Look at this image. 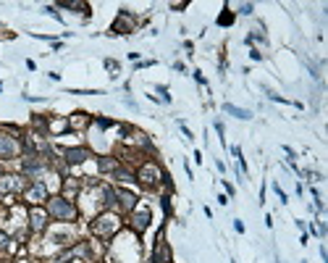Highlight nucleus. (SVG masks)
<instances>
[{
    "mask_svg": "<svg viewBox=\"0 0 328 263\" xmlns=\"http://www.w3.org/2000/svg\"><path fill=\"white\" fill-rule=\"evenodd\" d=\"M0 245H6V235H0Z\"/></svg>",
    "mask_w": 328,
    "mask_h": 263,
    "instance_id": "obj_14",
    "label": "nucleus"
},
{
    "mask_svg": "<svg viewBox=\"0 0 328 263\" xmlns=\"http://www.w3.org/2000/svg\"><path fill=\"white\" fill-rule=\"evenodd\" d=\"M118 229V221L113 219V216H103V219H97L95 224H92V231L100 237H108V235H113V231Z\"/></svg>",
    "mask_w": 328,
    "mask_h": 263,
    "instance_id": "obj_2",
    "label": "nucleus"
},
{
    "mask_svg": "<svg viewBox=\"0 0 328 263\" xmlns=\"http://www.w3.org/2000/svg\"><path fill=\"white\" fill-rule=\"evenodd\" d=\"M87 158V150L84 148H74V150H66V161L69 163H82Z\"/></svg>",
    "mask_w": 328,
    "mask_h": 263,
    "instance_id": "obj_5",
    "label": "nucleus"
},
{
    "mask_svg": "<svg viewBox=\"0 0 328 263\" xmlns=\"http://www.w3.org/2000/svg\"><path fill=\"white\" fill-rule=\"evenodd\" d=\"M19 153V145L13 137H0V158H13Z\"/></svg>",
    "mask_w": 328,
    "mask_h": 263,
    "instance_id": "obj_3",
    "label": "nucleus"
},
{
    "mask_svg": "<svg viewBox=\"0 0 328 263\" xmlns=\"http://www.w3.org/2000/svg\"><path fill=\"white\" fill-rule=\"evenodd\" d=\"M223 111H226V113H234L237 119H244V121H249V119H252V113H249V111H242V108L231 105V103H226V105H223Z\"/></svg>",
    "mask_w": 328,
    "mask_h": 263,
    "instance_id": "obj_7",
    "label": "nucleus"
},
{
    "mask_svg": "<svg viewBox=\"0 0 328 263\" xmlns=\"http://www.w3.org/2000/svg\"><path fill=\"white\" fill-rule=\"evenodd\" d=\"M152 260H155V263H166V260H168V247H166V242L158 245V253H155Z\"/></svg>",
    "mask_w": 328,
    "mask_h": 263,
    "instance_id": "obj_10",
    "label": "nucleus"
},
{
    "mask_svg": "<svg viewBox=\"0 0 328 263\" xmlns=\"http://www.w3.org/2000/svg\"><path fill=\"white\" fill-rule=\"evenodd\" d=\"M218 24H231V13H223V16L218 19Z\"/></svg>",
    "mask_w": 328,
    "mask_h": 263,
    "instance_id": "obj_13",
    "label": "nucleus"
},
{
    "mask_svg": "<svg viewBox=\"0 0 328 263\" xmlns=\"http://www.w3.org/2000/svg\"><path fill=\"white\" fill-rule=\"evenodd\" d=\"M19 187H21V182L16 177H8V179H3V184H0V190H6V192H16Z\"/></svg>",
    "mask_w": 328,
    "mask_h": 263,
    "instance_id": "obj_8",
    "label": "nucleus"
},
{
    "mask_svg": "<svg viewBox=\"0 0 328 263\" xmlns=\"http://www.w3.org/2000/svg\"><path fill=\"white\" fill-rule=\"evenodd\" d=\"M152 177H158V171H155V168H152V166H147V168H145V171H142V179H145L147 184H152V182H155Z\"/></svg>",
    "mask_w": 328,
    "mask_h": 263,
    "instance_id": "obj_11",
    "label": "nucleus"
},
{
    "mask_svg": "<svg viewBox=\"0 0 328 263\" xmlns=\"http://www.w3.org/2000/svg\"><path fill=\"white\" fill-rule=\"evenodd\" d=\"M42 226H45V213H42V211H35V213H32V229L40 231Z\"/></svg>",
    "mask_w": 328,
    "mask_h": 263,
    "instance_id": "obj_9",
    "label": "nucleus"
},
{
    "mask_svg": "<svg viewBox=\"0 0 328 263\" xmlns=\"http://www.w3.org/2000/svg\"><path fill=\"white\" fill-rule=\"evenodd\" d=\"M147 224H150V211H139V213L134 216V226H137L139 231H145Z\"/></svg>",
    "mask_w": 328,
    "mask_h": 263,
    "instance_id": "obj_6",
    "label": "nucleus"
},
{
    "mask_svg": "<svg viewBox=\"0 0 328 263\" xmlns=\"http://www.w3.org/2000/svg\"><path fill=\"white\" fill-rule=\"evenodd\" d=\"M50 213L55 216V219H74V216H76L74 206H71V203H66L63 197H55V200H50Z\"/></svg>",
    "mask_w": 328,
    "mask_h": 263,
    "instance_id": "obj_1",
    "label": "nucleus"
},
{
    "mask_svg": "<svg viewBox=\"0 0 328 263\" xmlns=\"http://www.w3.org/2000/svg\"><path fill=\"white\" fill-rule=\"evenodd\" d=\"M45 195H48V190H45V184H35L32 190H26V200H29V203H42Z\"/></svg>",
    "mask_w": 328,
    "mask_h": 263,
    "instance_id": "obj_4",
    "label": "nucleus"
},
{
    "mask_svg": "<svg viewBox=\"0 0 328 263\" xmlns=\"http://www.w3.org/2000/svg\"><path fill=\"white\" fill-rule=\"evenodd\" d=\"M118 195H121V200H123V206H126V208L134 206V200H137L134 195H129V192H118Z\"/></svg>",
    "mask_w": 328,
    "mask_h": 263,
    "instance_id": "obj_12",
    "label": "nucleus"
}]
</instances>
